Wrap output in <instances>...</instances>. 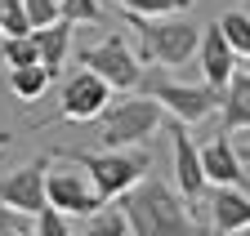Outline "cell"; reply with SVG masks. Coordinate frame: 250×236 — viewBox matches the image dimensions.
Returning <instances> with one entry per match:
<instances>
[{
  "mask_svg": "<svg viewBox=\"0 0 250 236\" xmlns=\"http://www.w3.org/2000/svg\"><path fill=\"white\" fill-rule=\"evenodd\" d=\"M121 210L130 218L134 236H210L192 210H188L183 192H174L166 179H143L121 196Z\"/></svg>",
  "mask_w": 250,
  "mask_h": 236,
  "instance_id": "6da1fadb",
  "label": "cell"
},
{
  "mask_svg": "<svg viewBox=\"0 0 250 236\" xmlns=\"http://www.w3.org/2000/svg\"><path fill=\"white\" fill-rule=\"evenodd\" d=\"M125 22L139 32V58L143 63H161V67H183L188 58L201 49V27L183 22V18H143V14H125Z\"/></svg>",
  "mask_w": 250,
  "mask_h": 236,
  "instance_id": "7a4b0ae2",
  "label": "cell"
},
{
  "mask_svg": "<svg viewBox=\"0 0 250 236\" xmlns=\"http://www.w3.org/2000/svg\"><path fill=\"white\" fill-rule=\"evenodd\" d=\"M72 161L94 179V187L103 192V200H121L134 183H143V179H147V169H152V156H147V152H130V147L81 152V156H72Z\"/></svg>",
  "mask_w": 250,
  "mask_h": 236,
  "instance_id": "3957f363",
  "label": "cell"
},
{
  "mask_svg": "<svg viewBox=\"0 0 250 236\" xmlns=\"http://www.w3.org/2000/svg\"><path fill=\"white\" fill-rule=\"evenodd\" d=\"M161 125H166V107L147 94H134V98H121L116 107L103 111L99 143L103 147H143Z\"/></svg>",
  "mask_w": 250,
  "mask_h": 236,
  "instance_id": "277c9868",
  "label": "cell"
},
{
  "mask_svg": "<svg viewBox=\"0 0 250 236\" xmlns=\"http://www.w3.org/2000/svg\"><path fill=\"white\" fill-rule=\"evenodd\" d=\"M139 90L147 98H156V103L166 107V116H174V121H183V125L206 121V116L219 107V90L206 85V80L201 85H188V80H170V76H143Z\"/></svg>",
  "mask_w": 250,
  "mask_h": 236,
  "instance_id": "5b68a950",
  "label": "cell"
},
{
  "mask_svg": "<svg viewBox=\"0 0 250 236\" xmlns=\"http://www.w3.org/2000/svg\"><path fill=\"white\" fill-rule=\"evenodd\" d=\"M45 196H49V205L54 210H62V214H76V218H89L99 205H107L103 200V192L94 187V179L81 169V165H72V169H49L45 174Z\"/></svg>",
  "mask_w": 250,
  "mask_h": 236,
  "instance_id": "8992f818",
  "label": "cell"
},
{
  "mask_svg": "<svg viewBox=\"0 0 250 236\" xmlns=\"http://www.w3.org/2000/svg\"><path fill=\"white\" fill-rule=\"evenodd\" d=\"M81 63L89 72H99L112 90H139V80H143V67H139V54L125 45V36H107L99 45H89L81 54Z\"/></svg>",
  "mask_w": 250,
  "mask_h": 236,
  "instance_id": "52a82bcc",
  "label": "cell"
},
{
  "mask_svg": "<svg viewBox=\"0 0 250 236\" xmlns=\"http://www.w3.org/2000/svg\"><path fill=\"white\" fill-rule=\"evenodd\" d=\"M112 107V85L99 72H76L62 80V107H58V121H99V116Z\"/></svg>",
  "mask_w": 250,
  "mask_h": 236,
  "instance_id": "ba28073f",
  "label": "cell"
},
{
  "mask_svg": "<svg viewBox=\"0 0 250 236\" xmlns=\"http://www.w3.org/2000/svg\"><path fill=\"white\" fill-rule=\"evenodd\" d=\"M45 174H49V156H36V161L18 165V169H5V174H0V200L36 218L45 205H49V196H45Z\"/></svg>",
  "mask_w": 250,
  "mask_h": 236,
  "instance_id": "9c48e42d",
  "label": "cell"
},
{
  "mask_svg": "<svg viewBox=\"0 0 250 236\" xmlns=\"http://www.w3.org/2000/svg\"><path fill=\"white\" fill-rule=\"evenodd\" d=\"M166 129H170V147H174V179H179V192H183V200L192 205V200H201L206 196V169H201V147L188 138V129H183V121H174V116H166Z\"/></svg>",
  "mask_w": 250,
  "mask_h": 236,
  "instance_id": "30bf717a",
  "label": "cell"
},
{
  "mask_svg": "<svg viewBox=\"0 0 250 236\" xmlns=\"http://www.w3.org/2000/svg\"><path fill=\"white\" fill-rule=\"evenodd\" d=\"M197 58H201V80H206V85L224 90V85L232 80V72H237V49L228 45L219 18H214L210 27H201V49H197Z\"/></svg>",
  "mask_w": 250,
  "mask_h": 236,
  "instance_id": "8fae6325",
  "label": "cell"
},
{
  "mask_svg": "<svg viewBox=\"0 0 250 236\" xmlns=\"http://www.w3.org/2000/svg\"><path fill=\"white\" fill-rule=\"evenodd\" d=\"M201 169H206V183H214V187H241L246 183L241 152L232 147V134H214L201 147Z\"/></svg>",
  "mask_w": 250,
  "mask_h": 236,
  "instance_id": "7c38bea8",
  "label": "cell"
},
{
  "mask_svg": "<svg viewBox=\"0 0 250 236\" xmlns=\"http://www.w3.org/2000/svg\"><path fill=\"white\" fill-rule=\"evenodd\" d=\"M206 210H210L214 236H228V232H237V227L250 223V196H246L241 187H214Z\"/></svg>",
  "mask_w": 250,
  "mask_h": 236,
  "instance_id": "4fadbf2b",
  "label": "cell"
},
{
  "mask_svg": "<svg viewBox=\"0 0 250 236\" xmlns=\"http://www.w3.org/2000/svg\"><path fill=\"white\" fill-rule=\"evenodd\" d=\"M72 18H58V22H49V27H36V49H41V67L49 72V76H58L62 72V63H67V49H72Z\"/></svg>",
  "mask_w": 250,
  "mask_h": 236,
  "instance_id": "5bb4252c",
  "label": "cell"
},
{
  "mask_svg": "<svg viewBox=\"0 0 250 236\" xmlns=\"http://www.w3.org/2000/svg\"><path fill=\"white\" fill-rule=\"evenodd\" d=\"M219 103H224V134L250 129V72H232Z\"/></svg>",
  "mask_w": 250,
  "mask_h": 236,
  "instance_id": "9a60e30c",
  "label": "cell"
},
{
  "mask_svg": "<svg viewBox=\"0 0 250 236\" xmlns=\"http://www.w3.org/2000/svg\"><path fill=\"white\" fill-rule=\"evenodd\" d=\"M49 72L41 67V63H27V67H9V90L22 98V103H31V98H41L45 90H49Z\"/></svg>",
  "mask_w": 250,
  "mask_h": 236,
  "instance_id": "2e32d148",
  "label": "cell"
},
{
  "mask_svg": "<svg viewBox=\"0 0 250 236\" xmlns=\"http://www.w3.org/2000/svg\"><path fill=\"white\" fill-rule=\"evenodd\" d=\"M27 63H41V49H36V36H5L0 45V67H27Z\"/></svg>",
  "mask_w": 250,
  "mask_h": 236,
  "instance_id": "e0dca14e",
  "label": "cell"
},
{
  "mask_svg": "<svg viewBox=\"0 0 250 236\" xmlns=\"http://www.w3.org/2000/svg\"><path fill=\"white\" fill-rule=\"evenodd\" d=\"M125 232H130V218H125L121 205H116V210H103V205H99V210L89 214V223H85L81 236H125Z\"/></svg>",
  "mask_w": 250,
  "mask_h": 236,
  "instance_id": "ac0fdd59",
  "label": "cell"
},
{
  "mask_svg": "<svg viewBox=\"0 0 250 236\" xmlns=\"http://www.w3.org/2000/svg\"><path fill=\"white\" fill-rule=\"evenodd\" d=\"M219 27H224L228 45L237 49V58H250V14L232 9V14H224V18H219Z\"/></svg>",
  "mask_w": 250,
  "mask_h": 236,
  "instance_id": "d6986e66",
  "label": "cell"
},
{
  "mask_svg": "<svg viewBox=\"0 0 250 236\" xmlns=\"http://www.w3.org/2000/svg\"><path fill=\"white\" fill-rule=\"evenodd\" d=\"M125 14H143V18H170V14H188L192 0H116Z\"/></svg>",
  "mask_w": 250,
  "mask_h": 236,
  "instance_id": "ffe728a7",
  "label": "cell"
},
{
  "mask_svg": "<svg viewBox=\"0 0 250 236\" xmlns=\"http://www.w3.org/2000/svg\"><path fill=\"white\" fill-rule=\"evenodd\" d=\"M0 32H5V36H27V32H31V18H27V5H22V0H5Z\"/></svg>",
  "mask_w": 250,
  "mask_h": 236,
  "instance_id": "44dd1931",
  "label": "cell"
},
{
  "mask_svg": "<svg viewBox=\"0 0 250 236\" xmlns=\"http://www.w3.org/2000/svg\"><path fill=\"white\" fill-rule=\"evenodd\" d=\"M58 5H62V18H72V22H103L99 0H58Z\"/></svg>",
  "mask_w": 250,
  "mask_h": 236,
  "instance_id": "7402d4cb",
  "label": "cell"
},
{
  "mask_svg": "<svg viewBox=\"0 0 250 236\" xmlns=\"http://www.w3.org/2000/svg\"><path fill=\"white\" fill-rule=\"evenodd\" d=\"M22 5H27V18H31V32L62 18V5H58V0H22Z\"/></svg>",
  "mask_w": 250,
  "mask_h": 236,
  "instance_id": "603a6c76",
  "label": "cell"
},
{
  "mask_svg": "<svg viewBox=\"0 0 250 236\" xmlns=\"http://www.w3.org/2000/svg\"><path fill=\"white\" fill-rule=\"evenodd\" d=\"M36 236H72L67 214H62V210H54V205H45V210L36 214Z\"/></svg>",
  "mask_w": 250,
  "mask_h": 236,
  "instance_id": "cb8c5ba5",
  "label": "cell"
},
{
  "mask_svg": "<svg viewBox=\"0 0 250 236\" xmlns=\"http://www.w3.org/2000/svg\"><path fill=\"white\" fill-rule=\"evenodd\" d=\"M27 218H31V214H22V210H14V205L0 200V236H5V232H18V227H31Z\"/></svg>",
  "mask_w": 250,
  "mask_h": 236,
  "instance_id": "d4e9b609",
  "label": "cell"
},
{
  "mask_svg": "<svg viewBox=\"0 0 250 236\" xmlns=\"http://www.w3.org/2000/svg\"><path fill=\"white\" fill-rule=\"evenodd\" d=\"M237 152H241V161H250V129H246V138H241V147H237Z\"/></svg>",
  "mask_w": 250,
  "mask_h": 236,
  "instance_id": "484cf974",
  "label": "cell"
},
{
  "mask_svg": "<svg viewBox=\"0 0 250 236\" xmlns=\"http://www.w3.org/2000/svg\"><path fill=\"white\" fill-rule=\"evenodd\" d=\"M5 236H36V227H18V232H5Z\"/></svg>",
  "mask_w": 250,
  "mask_h": 236,
  "instance_id": "4316f807",
  "label": "cell"
},
{
  "mask_svg": "<svg viewBox=\"0 0 250 236\" xmlns=\"http://www.w3.org/2000/svg\"><path fill=\"white\" fill-rule=\"evenodd\" d=\"M228 236H250V223H246V227H237V232H228Z\"/></svg>",
  "mask_w": 250,
  "mask_h": 236,
  "instance_id": "83f0119b",
  "label": "cell"
},
{
  "mask_svg": "<svg viewBox=\"0 0 250 236\" xmlns=\"http://www.w3.org/2000/svg\"><path fill=\"white\" fill-rule=\"evenodd\" d=\"M0 147H9V134H0Z\"/></svg>",
  "mask_w": 250,
  "mask_h": 236,
  "instance_id": "f1b7e54d",
  "label": "cell"
},
{
  "mask_svg": "<svg viewBox=\"0 0 250 236\" xmlns=\"http://www.w3.org/2000/svg\"><path fill=\"white\" fill-rule=\"evenodd\" d=\"M0 18H5V0H0Z\"/></svg>",
  "mask_w": 250,
  "mask_h": 236,
  "instance_id": "f546056e",
  "label": "cell"
}]
</instances>
